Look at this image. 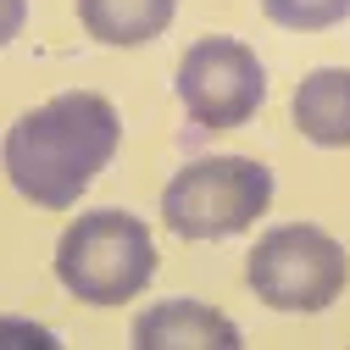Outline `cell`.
I'll return each instance as SVG.
<instances>
[{
  "label": "cell",
  "instance_id": "6da1fadb",
  "mask_svg": "<svg viewBox=\"0 0 350 350\" xmlns=\"http://www.w3.org/2000/svg\"><path fill=\"white\" fill-rule=\"evenodd\" d=\"M122 139V117L106 95L72 90L56 95L45 106L23 111L6 139H0V167H6V184L39 206V211H67L83 189L95 184V172L111 167Z\"/></svg>",
  "mask_w": 350,
  "mask_h": 350
},
{
  "label": "cell",
  "instance_id": "7a4b0ae2",
  "mask_svg": "<svg viewBox=\"0 0 350 350\" xmlns=\"http://www.w3.org/2000/svg\"><path fill=\"white\" fill-rule=\"evenodd\" d=\"M56 278L83 306H128L156 278V239L134 211H83L56 245Z\"/></svg>",
  "mask_w": 350,
  "mask_h": 350
},
{
  "label": "cell",
  "instance_id": "3957f363",
  "mask_svg": "<svg viewBox=\"0 0 350 350\" xmlns=\"http://www.w3.org/2000/svg\"><path fill=\"white\" fill-rule=\"evenodd\" d=\"M273 206V172L250 156H200L161 189V223L178 239H234Z\"/></svg>",
  "mask_w": 350,
  "mask_h": 350
},
{
  "label": "cell",
  "instance_id": "277c9868",
  "mask_svg": "<svg viewBox=\"0 0 350 350\" xmlns=\"http://www.w3.org/2000/svg\"><path fill=\"white\" fill-rule=\"evenodd\" d=\"M245 284L273 312H328L350 284V256L317 223H284L250 245Z\"/></svg>",
  "mask_w": 350,
  "mask_h": 350
},
{
  "label": "cell",
  "instance_id": "5b68a950",
  "mask_svg": "<svg viewBox=\"0 0 350 350\" xmlns=\"http://www.w3.org/2000/svg\"><path fill=\"white\" fill-rule=\"evenodd\" d=\"M172 90H178L189 122L223 134V128H245L261 100H267V72H261L256 51L245 39L228 33H206L184 51L178 72H172Z\"/></svg>",
  "mask_w": 350,
  "mask_h": 350
},
{
  "label": "cell",
  "instance_id": "8992f818",
  "mask_svg": "<svg viewBox=\"0 0 350 350\" xmlns=\"http://www.w3.org/2000/svg\"><path fill=\"white\" fill-rule=\"evenodd\" d=\"M139 350H234L239 328L200 300H156L145 317H134Z\"/></svg>",
  "mask_w": 350,
  "mask_h": 350
},
{
  "label": "cell",
  "instance_id": "52a82bcc",
  "mask_svg": "<svg viewBox=\"0 0 350 350\" xmlns=\"http://www.w3.org/2000/svg\"><path fill=\"white\" fill-rule=\"evenodd\" d=\"M295 128L323 150L350 145V67H317L295 90Z\"/></svg>",
  "mask_w": 350,
  "mask_h": 350
},
{
  "label": "cell",
  "instance_id": "ba28073f",
  "mask_svg": "<svg viewBox=\"0 0 350 350\" xmlns=\"http://www.w3.org/2000/svg\"><path fill=\"white\" fill-rule=\"evenodd\" d=\"M172 17H178V0H78L83 33L111 45V51L150 45L156 33L172 28Z\"/></svg>",
  "mask_w": 350,
  "mask_h": 350
},
{
  "label": "cell",
  "instance_id": "9c48e42d",
  "mask_svg": "<svg viewBox=\"0 0 350 350\" xmlns=\"http://www.w3.org/2000/svg\"><path fill=\"white\" fill-rule=\"evenodd\" d=\"M261 12L289 33H323L350 17V0H261Z\"/></svg>",
  "mask_w": 350,
  "mask_h": 350
},
{
  "label": "cell",
  "instance_id": "30bf717a",
  "mask_svg": "<svg viewBox=\"0 0 350 350\" xmlns=\"http://www.w3.org/2000/svg\"><path fill=\"white\" fill-rule=\"evenodd\" d=\"M28 23V0H0V45H12Z\"/></svg>",
  "mask_w": 350,
  "mask_h": 350
}]
</instances>
